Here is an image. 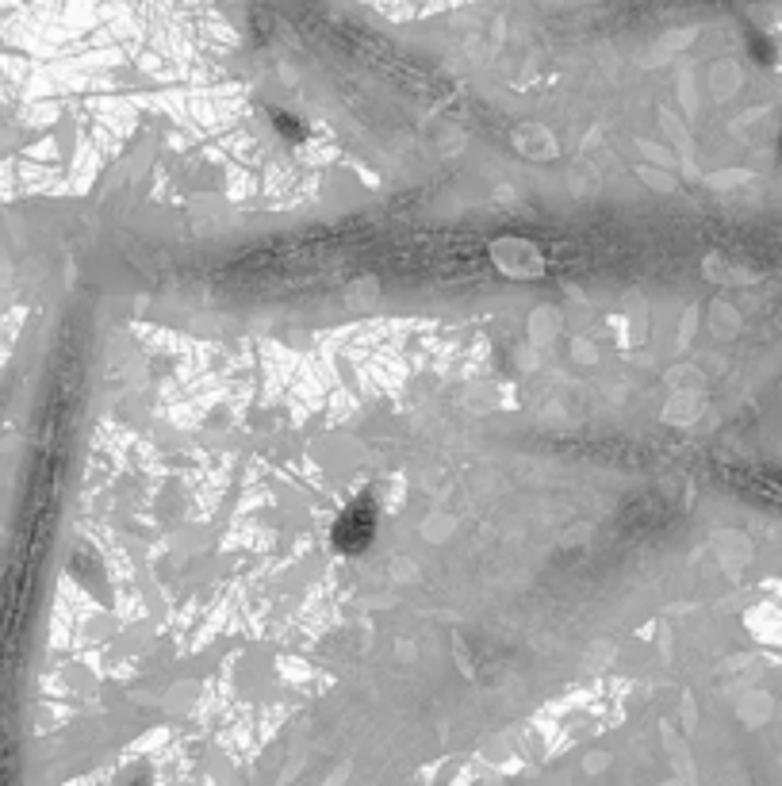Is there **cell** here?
Segmentation results:
<instances>
[{"mask_svg": "<svg viewBox=\"0 0 782 786\" xmlns=\"http://www.w3.org/2000/svg\"><path fill=\"white\" fill-rule=\"evenodd\" d=\"M376 526H380V510L372 503V495H361V499L349 503L345 514L338 518V526H334V545L349 556L365 553L368 545H372V537H376Z\"/></svg>", "mask_w": 782, "mask_h": 786, "instance_id": "6da1fadb", "label": "cell"}, {"mask_svg": "<svg viewBox=\"0 0 782 786\" xmlns=\"http://www.w3.org/2000/svg\"><path fill=\"white\" fill-rule=\"evenodd\" d=\"M276 127H280V131H284V135H288L292 142L307 135V131H303V123H299V119H292V116H276Z\"/></svg>", "mask_w": 782, "mask_h": 786, "instance_id": "7a4b0ae2", "label": "cell"}, {"mask_svg": "<svg viewBox=\"0 0 782 786\" xmlns=\"http://www.w3.org/2000/svg\"><path fill=\"white\" fill-rule=\"evenodd\" d=\"M135 786H142V783H135Z\"/></svg>", "mask_w": 782, "mask_h": 786, "instance_id": "3957f363", "label": "cell"}]
</instances>
